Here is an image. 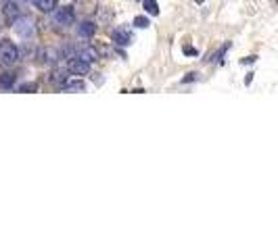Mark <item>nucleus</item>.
<instances>
[{
	"label": "nucleus",
	"instance_id": "9b49d317",
	"mask_svg": "<svg viewBox=\"0 0 278 250\" xmlns=\"http://www.w3.org/2000/svg\"><path fill=\"white\" fill-rule=\"evenodd\" d=\"M75 57H80L82 61H86V62H92V61L98 59V52H96L94 48H82V50H78V54H75Z\"/></svg>",
	"mask_w": 278,
	"mask_h": 250
},
{
	"label": "nucleus",
	"instance_id": "f3484780",
	"mask_svg": "<svg viewBox=\"0 0 278 250\" xmlns=\"http://www.w3.org/2000/svg\"><path fill=\"white\" fill-rule=\"evenodd\" d=\"M192 80H197V73H188V75L184 77L182 82H184V83H188V82H192Z\"/></svg>",
	"mask_w": 278,
	"mask_h": 250
},
{
	"label": "nucleus",
	"instance_id": "7ed1b4c3",
	"mask_svg": "<svg viewBox=\"0 0 278 250\" xmlns=\"http://www.w3.org/2000/svg\"><path fill=\"white\" fill-rule=\"evenodd\" d=\"M67 71L71 73V75H88V71H90V62H86V61H82L80 57H71L69 59V62H67Z\"/></svg>",
	"mask_w": 278,
	"mask_h": 250
},
{
	"label": "nucleus",
	"instance_id": "39448f33",
	"mask_svg": "<svg viewBox=\"0 0 278 250\" xmlns=\"http://www.w3.org/2000/svg\"><path fill=\"white\" fill-rule=\"evenodd\" d=\"M111 40L117 46H130L132 44V36L128 34V29H113L111 31Z\"/></svg>",
	"mask_w": 278,
	"mask_h": 250
},
{
	"label": "nucleus",
	"instance_id": "423d86ee",
	"mask_svg": "<svg viewBox=\"0 0 278 250\" xmlns=\"http://www.w3.org/2000/svg\"><path fill=\"white\" fill-rule=\"evenodd\" d=\"M61 88L67 90V92H84L86 90V83H84L82 80H67Z\"/></svg>",
	"mask_w": 278,
	"mask_h": 250
},
{
	"label": "nucleus",
	"instance_id": "dca6fc26",
	"mask_svg": "<svg viewBox=\"0 0 278 250\" xmlns=\"http://www.w3.org/2000/svg\"><path fill=\"white\" fill-rule=\"evenodd\" d=\"M34 90H36V83H25L19 88V92H34Z\"/></svg>",
	"mask_w": 278,
	"mask_h": 250
},
{
	"label": "nucleus",
	"instance_id": "0eeeda50",
	"mask_svg": "<svg viewBox=\"0 0 278 250\" xmlns=\"http://www.w3.org/2000/svg\"><path fill=\"white\" fill-rule=\"evenodd\" d=\"M34 4H36V9H38V11L50 13V11H55L57 0H34Z\"/></svg>",
	"mask_w": 278,
	"mask_h": 250
},
{
	"label": "nucleus",
	"instance_id": "f8f14e48",
	"mask_svg": "<svg viewBox=\"0 0 278 250\" xmlns=\"http://www.w3.org/2000/svg\"><path fill=\"white\" fill-rule=\"evenodd\" d=\"M144 11L155 17V15H159V4L155 2V0H144Z\"/></svg>",
	"mask_w": 278,
	"mask_h": 250
},
{
	"label": "nucleus",
	"instance_id": "ddd939ff",
	"mask_svg": "<svg viewBox=\"0 0 278 250\" xmlns=\"http://www.w3.org/2000/svg\"><path fill=\"white\" fill-rule=\"evenodd\" d=\"M50 82L55 83V85H63V83L67 82L65 71H55V73H52V77H50Z\"/></svg>",
	"mask_w": 278,
	"mask_h": 250
},
{
	"label": "nucleus",
	"instance_id": "1a4fd4ad",
	"mask_svg": "<svg viewBox=\"0 0 278 250\" xmlns=\"http://www.w3.org/2000/svg\"><path fill=\"white\" fill-rule=\"evenodd\" d=\"M94 31H96V25L92 21H84L82 25L78 27V34L82 38H90V36H94Z\"/></svg>",
	"mask_w": 278,
	"mask_h": 250
},
{
	"label": "nucleus",
	"instance_id": "9d476101",
	"mask_svg": "<svg viewBox=\"0 0 278 250\" xmlns=\"http://www.w3.org/2000/svg\"><path fill=\"white\" fill-rule=\"evenodd\" d=\"M13 83H15V73L4 71L2 75H0V90H11Z\"/></svg>",
	"mask_w": 278,
	"mask_h": 250
},
{
	"label": "nucleus",
	"instance_id": "20e7f679",
	"mask_svg": "<svg viewBox=\"0 0 278 250\" xmlns=\"http://www.w3.org/2000/svg\"><path fill=\"white\" fill-rule=\"evenodd\" d=\"M73 21H75V13L71 6H61V9H57L55 23H59V25H63V27H69V25H73Z\"/></svg>",
	"mask_w": 278,
	"mask_h": 250
},
{
	"label": "nucleus",
	"instance_id": "f03ea898",
	"mask_svg": "<svg viewBox=\"0 0 278 250\" xmlns=\"http://www.w3.org/2000/svg\"><path fill=\"white\" fill-rule=\"evenodd\" d=\"M13 29H15V34L21 36V38H32L34 36V31H36V25H34V19L32 17H19L13 21Z\"/></svg>",
	"mask_w": 278,
	"mask_h": 250
},
{
	"label": "nucleus",
	"instance_id": "2eb2a0df",
	"mask_svg": "<svg viewBox=\"0 0 278 250\" xmlns=\"http://www.w3.org/2000/svg\"><path fill=\"white\" fill-rule=\"evenodd\" d=\"M182 52L184 54H186V57H197V48H192V46H184V48H182Z\"/></svg>",
	"mask_w": 278,
	"mask_h": 250
},
{
	"label": "nucleus",
	"instance_id": "a211bd4d",
	"mask_svg": "<svg viewBox=\"0 0 278 250\" xmlns=\"http://www.w3.org/2000/svg\"><path fill=\"white\" fill-rule=\"evenodd\" d=\"M255 59H257V57H247V59H243L241 62H243V65H251V62H255Z\"/></svg>",
	"mask_w": 278,
	"mask_h": 250
},
{
	"label": "nucleus",
	"instance_id": "6e6552de",
	"mask_svg": "<svg viewBox=\"0 0 278 250\" xmlns=\"http://www.w3.org/2000/svg\"><path fill=\"white\" fill-rule=\"evenodd\" d=\"M4 15H6V19H9V21H15L21 15V11H19V6L15 2H4Z\"/></svg>",
	"mask_w": 278,
	"mask_h": 250
},
{
	"label": "nucleus",
	"instance_id": "4468645a",
	"mask_svg": "<svg viewBox=\"0 0 278 250\" xmlns=\"http://www.w3.org/2000/svg\"><path fill=\"white\" fill-rule=\"evenodd\" d=\"M149 25H151V23H149V19H146V17H142V15H138V17L134 19V27H138V29H146Z\"/></svg>",
	"mask_w": 278,
	"mask_h": 250
},
{
	"label": "nucleus",
	"instance_id": "aec40b11",
	"mask_svg": "<svg viewBox=\"0 0 278 250\" xmlns=\"http://www.w3.org/2000/svg\"><path fill=\"white\" fill-rule=\"evenodd\" d=\"M23 2H27V0H23Z\"/></svg>",
	"mask_w": 278,
	"mask_h": 250
},
{
	"label": "nucleus",
	"instance_id": "f257e3e1",
	"mask_svg": "<svg viewBox=\"0 0 278 250\" xmlns=\"http://www.w3.org/2000/svg\"><path fill=\"white\" fill-rule=\"evenodd\" d=\"M17 59H19V50H17V46L11 44L9 40L0 42V67L9 69V67H13L15 62H17Z\"/></svg>",
	"mask_w": 278,
	"mask_h": 250
},
{
	"label": "nucleus",
	"instance_id": "6ab92c4d",
	"mask_svg": "<svg viewBox=\"0 0 278 250\" xmlns=\"http://www.w3.org/2000/svg\"><path fill=\"white\" fill-rule=\"evenodd\" d=\"M195 2H203V0H195Z\"/></svg>",
	"mask_w": 278,
	"mask_h": 250
}]
</instances>
